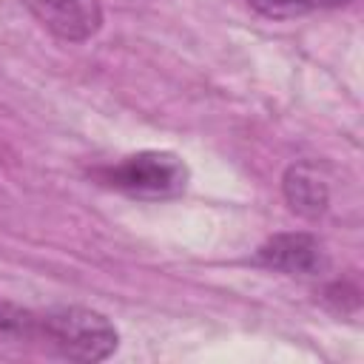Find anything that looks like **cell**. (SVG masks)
<instances>
[{
	"label": "cell",
	"mask_w": 364,
	"mask_h": 364,
	"mask_svg": "<svg viewBox=\"0 0 364 364\" xmlns=\"http://www.w3.org/2000/svg\"><path fill=\"white\" fill-rule=\"evenodd\" d=\"M37 336L71 361H105L117 344V327L91 307H54L37 313Z\"/></svg>",
	"instance_id": "6da1fadb"
},
{
	"label": "cell",
	"mask_w": 364,
	"mask_h": 364,
	"mask_svg": "<svg viewBox=\"0 0 364 364\" xmlns=\"http://www.w3.org/2000/svg\"><path fill=\"white\" fill-rule=\"evenodd\" d=\"M34 20L65 43H85L102 28L100 0H20Z\"/></svg>",
	"instance_id": "3957f363"
},
{
	"label": "cell",
	"mask_w": 364,
	"mask_h": 364,
	"mask_svg": "<svg viewBox=\"0 0 364 364\" xmlns=\"http://www.w3.org/2000/svg\"><path fill=\"white\" fill-rule=\"evenodd\" d=\"M282 193L287 208L304 219H318L330 205V185L316 162L290 165L282 176Z\"/></svg>",
	"instance_id": "5b68a950"
},
{
	"label": "cell",
	"mask_w": 364,
	"mask_h": 364,
	"mask_svg": "<svg viewBox=\"0 0 364 364\" xmlns=\"http://www.w3.org/2000/svg\"><path fill=\"white\" fill-rule=\"evenodd\" d=\"M344 3H350V0H247L250 9H256L259 14L273 17V20H287V17L310 14L318 9H336Z\"/></svg>",
	"instance_id": "8992f818"
},
{
	"label": "cell",
	"mask_w": 364,
	"mask_h": 364,
	"mask_svg": "<svg viewBox=\"0 0 364 364\" xmlns=\"http://www.w3.org/2000/svg\"><path fill=\"white\" fill-rule=\"evenodd\" d=\"M256 262L267 270H279L287 276H316L324 267V250L313 233L293 230L270 236L256 250Z\"/></svg>",
	"instance_id": "277c9868"
},
{
	"label": "cell",
	"mask_w": 364,
	"mask_h": 364,
	"mask_svg": "<svg viewBox=\"0 0 364 364\" xmlns=\"http://www.w3.org/2000/svg\"><path fill=\"white\" fill-rule=\"evenodd\" d=\"M100 185L114 188L136 199H171L188 188V165L171 151H139L117 159L114 165L97 168Z\"/></svg>",
	"instance_id": "7a4b0ae2"
},
{
	"label": "cell",
	"mask_w": 364,
	"mask_h": 364,
	"mask_svg": "<svg viewBox=\"0 0 364 364\" xmlns=\"http://www.w3.org/2000/svg\"><path fill=\"white\" fill-rule=\"evenodd\" d=\"M37 316L0 299V338H34Z\"/></svg>",
	"instance_id": "52a82bcc"
}]
</instances>
